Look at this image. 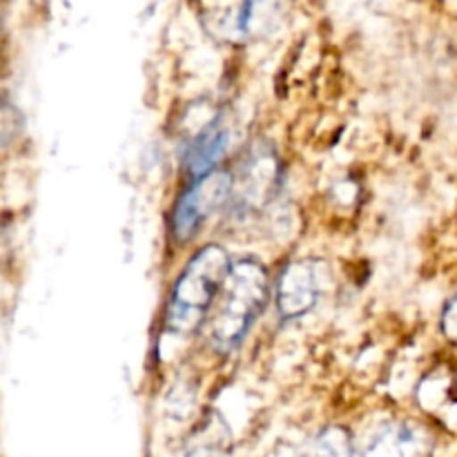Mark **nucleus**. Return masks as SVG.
Wrapping results in <instances>:
<instances>
[{"instance_id": "obj_7", "label": "nucleus", "mask_w": 457, "mask_h": 457, "mask_svg": "<svg viewBox=\"0 0 457 457\" xmlns=\"http://www.w3.org/2000/svg\"><path fill=\"white\" fill-rule=\"evenodd\" d=\"M277 4L245 3L237 7H228L219 18V34L228 40H248L275 25Z\"/></svg>"}, {"instance_id": "obj_1", "label": "nucleus", "mask_w": 457, "mask_h": 457, "mask_svg": "<svg viewBox=\"0 0 457 457\" xmlns=\"http://www.w3.org/2000/svg\"><path fill=\"white\" fill-rule=\"evenodd\" d=\"M221 290L223 297L214 312L210 339L214 351L232 353L244 342L270 297L266 268L254 259H241L230 266Z\"/></svg>"}, {"instance_id": "obj_4", "label": "nucleus", "mask_w": 457, "mask_h": 457, "mask_svg": "<svg viewBox=\"0 0 457 457\" xmlns=\"http://www.w3.org/2000/svg\"><path fill=\"white\" fill-rule=\"evenodd\" d=\"M277 187H279V161L272 147L259 143L245 154L232 177V205L244 214L254 212L275 196Z\"/></svg>"}, {"instance_id": "obj_3", "label": "nucleus", "mask_w": 457, "mask_h": 457, "mask_svg": "<svg viewBox=\"0 0 457 457\" xmlns=\"http://www.w3.org/2000/svg\"><path fill=\"white\" fill-rule=\"evenodd\" d=\"M232 177L221 170L204 174L195 179L192 186L181 195V199L174 205L172 214V235L179 241H187L196 235L201 226L230 201Z\"/></svg>"}, {"instance_id": "obj_5", "label": "nucleus", "mask_w": 457, "mask_h": 457, "mask_svg": "<svg viewBox=\"0 0 457 457\" xmlns=\"http://www.w3.org/2000/svg\"><path fill=\"white\" fill-rule=\"evenodd\" d=\"M320 297L317 270L311 262H293L284 268L277 284V308L284 320L303 317Z\"/></svg>"}, {"instance_id": "obj_6", "label": "nucleus", "mask_w": 457, "mask_h": 457, "mask_svg": "<svg viewBox=\"0 0 457 457\" xmlns=\"http://www.w3.org/2000/svg\"><path fill=\"white\" fill-rule=\"evenodd\" d=\"M228 143H230V129H228L223 116H217L187 143L186 156H183L187 174L192 179H199L212 172L214 165L226 154Z\"/></svg>"}, {"instance_id": "obj_2", "label": "nucleus", "mask_w": 457, "mask_h": 457, "mask_svg": "<svg viewBox=\"0 0 457 457\" xmlns=\"http://www.w3.org/2000/svg\"><path fill=\"white\" fill-rule=\"evenodd\" d=\"M230 272V259L221 245H205L187 262L172 288L165 324L172 333H192L205 320V312L221 293Z\"/></svg>"}, {"instance_id": "obj_10", "label": "nucleus", "mask_w": 457, "mask_h": 457, "mask_svg": "<svg viewBox=\"0 0 457 457\" xmlns=\"http://www.w3.org/2000/svg\"><path fill=\"white\" fill-rule=\"evenodd\" d=\"M21 128L22 119L16 107L7 105V103H0V150L16 141Z\"/></svg>"}, {"instance_id": "obj_12", "label": "nucleus", "mask_w": 457, "mask_h": 457, "mask_svg": "<svg viewBox=\"0 0 457 457\" xmlns=\"http://www.w3.org/2000/svg\"><path fill=\"white\" fill-rule=\"evenodd\" d=\"M455 395H457V386H455Z\"/></svg>"}, {"instance_id": "obj_11", "label": "nucleus", "mask_w": 457, "mask_h": 457, "mask_svg": "<svg viewBox=\"0 0 457 457\" xmlns=\"http://www.w3.org/2000/svg\"><path fill=\"white\" fill-rule=\"evenodd\" d=\"M442 330L449 339L457 342V295L446 303L445 315H442Z\"/></svg>"}, {"instance_id": "obj_9", "label": "nucleus", "mask_w": 457, "mask_h": 457, "mask_svg": "<svg viewBox=\"0 0 457 457\" xmlns=\"http://www.w3.org/2000/svg\"><path fill=\"white\" fill-rule=\"evenodd\" d=\"M308 457H353L351 437L344 428H326L311 446Z\"/></svg>"}, {"instance_id": "obj_8", "label": "nucleus", "mask_w": 457, "mask_h": 457, "mask_svg": "<svg viewBox=\"0 0 457 457\" xmlns=\"http://www.w3.org/2000/svg\"><path fill=\"white\" fill-rule=\"evenodd\" d=\"M427 442L422 433L406 424H391L370 440L361 457H422Z\"/></svg>"}]
</instances>
